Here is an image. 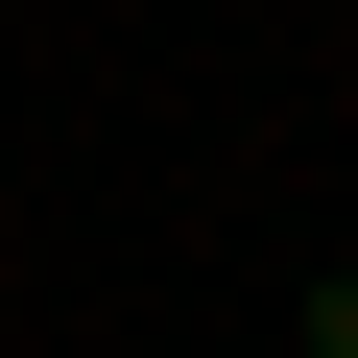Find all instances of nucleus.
<instances>
[{
  "instance_id": "f257e3e1",
  "label": "nucleus",
  "mask_w": 358,
  "mask_h": 358,
  "mask_svg": "<svg viewBox=\"0 0 358 358\" xmlns=\"http://www.w3.org/2000/svg\"><path fill=\"white\" fill-rule=\"evenodd\" d=\"M287 334H310V358H358V263H310V310H287Z\"/></svg>"
}]
</instances>
